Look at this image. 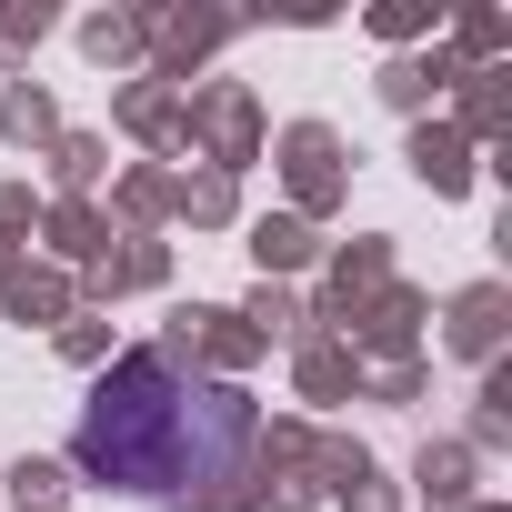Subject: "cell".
I'll use <instances>...</instances> for the list:
<instances>
[{"label":"cell","instance_id":"obj_1","mask_svg":"<svg viewBox=\"0 0 512 512\" xmlns=\"http://www.w3.org/2000/svg\"><path fill=\"white\" fill-rule=\"evenodd\" d=\"M241 442H251V402L231 382L191 372L181 352H131L81 412V462L121 492H151V502L221 492Z\"/></svg>","mask_w":512,"mask_h":512}]
</instances>
